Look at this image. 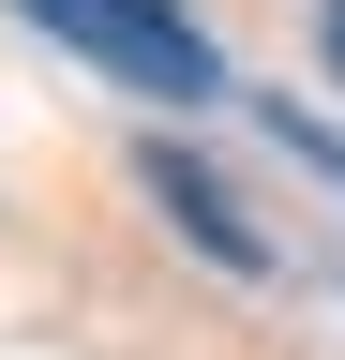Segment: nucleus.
Masks as SVG:
<instances>
[{
  "label": "nucleus",
  "mask_w": 345,
  "mask_h": 360,
  "mask_svg": "<svg viewBox=\"0 0 345 360\" xmlns=\"http://www.w3.org/2000/svg\"><path fill=\"white\" fill-rule=\"evenodd\" d=\"M15 15L60 30L91 75L150 90V105H210V90H226V60H210V30L181 15V0H15Z\"/></svg>",
  "instance_id": "f257e3e1"
},
{
  "label": "nucleus",
  "mask_w": 345,
  "mask_h": 360,
  "mask_svg": "<svg viewBox=\"0 0 345 360\" xmlns=\"http://www.w3.org/2000/svg\"><path fill=\"white\" fill-rule=\"evenodd\" d=\"M136 195H150L165 225H181V240H195L210 270H240V285L271 270V225H255V210H226V180H210L195 150H165V135H150V150H136Z\"/></svg>",
  "instance_id": "f03ea898"
},
{
  "label": "nucleus",
  "mask_w": 345,
  "mask_h": 360,
  "mask_svg": "<svg viewBox=\"0 0 345 360\" xmlns=\"http://www.w3.org/2000/svg\"><path fill=\"white\" fill-rule=\"evenodd\" d=\"M271 135H285V150H300V165H330V195H345V135H330L315 105H271Z\"/></svg>",
  "instance_id": "7ed1b4c3"
},
{
  "label": "nucleus",
  "mask_w": 345,
  "mask_h": 360,
  "mask_svg": "<svg viewBox=\"0 0 345 360\" xmlns=\"http://www.w3.org/2000/svg\"><path fill=\"white\" fill-rule=\"evenodd\" d=\"M315 60H330V90H345V0H315Z\"/></svg>",
  "instance_id": "20e7f679"
}]
</instances>
